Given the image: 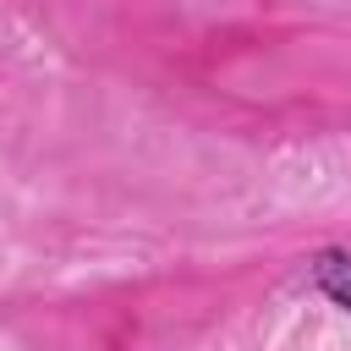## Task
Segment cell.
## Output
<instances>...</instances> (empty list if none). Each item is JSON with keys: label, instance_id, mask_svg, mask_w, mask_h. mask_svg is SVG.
<instances>
[{"label": "cell", "instance_id": "obj_1", "mask_svg": "<svg viewBox=\"0 0 351 351\" xmlns=\"http://www.w3.org/2000/svg\"><path fill=\"white\" fill-rule=\"evenodd\" d=\"M313 285H318L335 307L351 313V252H318V258H313Z\"/></svg>", "mask_w": 351, "mask_h": 351}]
</instances>
